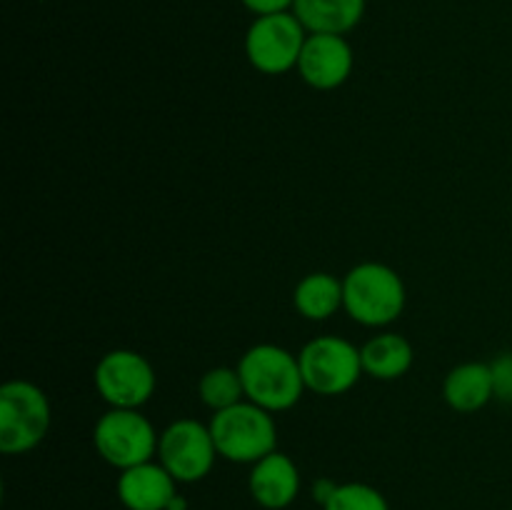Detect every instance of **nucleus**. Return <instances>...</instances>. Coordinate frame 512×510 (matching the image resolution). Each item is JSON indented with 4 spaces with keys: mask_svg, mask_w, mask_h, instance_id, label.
<instances>
[{
    "mask_svg": "<svg viewBox=\"0 0 512 510\" xmlns=\"http://www.w3.org/2000/svg\"><path fill=\"white\" fill-rule=\"evenodd\" d=\"M255 18L260 15H275V13H290L295 0H240Z\"/></svg>",
    "mask_w": 512,
    "mask_h": 510,
    "instance_id": "20",
    "label": "nucleus"
},
{
    "mask_svg": "<svg viewBox=\"0 0 512 510\" xmlns=\"http://www.w3.org/2000/svg\"><path fill=\"white\" fill-rule=\"evenodd\" d=\"M250 495L265 510H283L293 505L300 493V470L290 455L275 453L265 455L253 465L248 478Z\"/></svg>",
    "mask_w": 512,
    "mask_h": 510,
    "instance_id": "12",
    "label": "nucleus"
},
{
    "mask_svg": "<svg viewBox=\"0 0 512 510\" xmlns=\"http://www.w3.org/2000/svg\"><path fill=\"white\" fill-rule=\"evenodd\" d=\"M408 293L390 265L360 263L343 278V310L365 328H385L403 315Z\"/></svg>",
    "mask_w": 512,
    "mask_h": 510,
    "instance_id": "2",
    "label": "nucleus"
},
{
    "mask_svg": "<svg viewBox=\"0 0 512 510\" xmlns=\"http://www.w3.org/2000/svg\"><path fill=\"white\" fill-rule=\"evenodd\" d=\"M365 0H295L293 13L308 33L345 35L360 25Z\"/></svg>",
    "mask_w": 512,
    "mask_h": 510,
    "instance_id": "14",
    "label": "nucleus"
},
{
    "mask_svg": "<svg viewBox=\"0 0 512 510\" xmlns=\"http://www.w3.org/2000/svg\"><path fill=\"white\" fill-rule=\"evenodd\" d=\"M303 370L305 388L313 393L333 398L345 395L358 385L363 375V358L360 348L338 335H320L303 345L298 355Z\"/></svg>",
    "mask_w": 512,
    "mask_h": 510,
    "instance_id": "6",
    "label": "nucleus"
},
{
    "mask_svg": "<svg viewBox=\"0 0 512 510\" xmlns=\"http://www.w3.org/2000/svg\"><path fill=\"white\" fill-rule=\"evenodd\" d=\"M305 40H308V30L295 18L293 10L260 15L245 33V55L258 73L283 75L298 68Z\"/></svg>",
    "mask_w": 512,
    "mask_h": 510,
    "instance_id": "7",
    "label": "nucleus"
},
{
    "mask_svg": "<svg viewBox=\"0 0 512 510\" xmlns=\"http://www.w3.org/2000/svg\"><path fill=\"white\" fill-rule=\"evenodd\" d=\"M323 510H390L388 500L378 488L368 483H343Z\"/></svg>",
    "mask_w": 512,
    "mask_h": 510,
    "instance_id": "18",
    "label": "nucleus"
},
{
    "mask_svg": "<svg viewBox=\"0 0 512 510\" xmlns=\"http://www.w3.org/2000/svg\"><path fill=\"white\" fill-rule=\"evenodd\" d=\"M208 425L218 455L230 463L255 465L278 450V425L273 413L250 400L218 410Z\"/></svg>",
    "mask_w": 512,
    "mask_h": 510,
    "instance_id": "3",
    "label": "nucleus"
},
{
    "mask_svg": "<svg viewBox=\"0 0 512 510\" xmlns=\"http://www.w3.org/2000/svg\"><path fill=\"white\" fill-rule=\"evenodd\" d=\"M160 435L140 410L110 408L93 428V445L100 458L118 470L158 458Z\"/></svg>",
    "mask_w": 512,
    "mask_h": 510,
    "instance_id": "5",
    "label": "nucleus"
},
{
    "mask_svg": "<svg viewBox=\"0 0 512 510\" xmlns=\"http://www.w3.org/2000/svg\"><path fill=\"white\" fill-rule=\"evenodd\" d=\"M198 395L213 413L245 400L243 380H240L238 368H225V365L210 368L208 373L200 378Z\"/></svg>",
    "mask_w": 512,
    "mask_h": 510,
    "instance_id": "17",
    "label": "nucleus"
},
{
    "mask_svg": "<svg viewBox=\"0 0 512 510\" xmlns=\"http://www.w3.org/2000/svg\"><path fill=\"white\" fill-rule=\"evenodd\" d=\"M168 510H185V498L175 495V500H173V503H170Z\"/></svg>",
    "mask_w": 512,
    "mask_h": 510,
    "instance_id": "22",
    "label": "nucleus"
},
{
    "mask_svg": "<svg viewBox=\"0 0 512 510\" xmlns=\"http://www.w3.org/2000/svg\"><path fill=\"white\" fill-rule=\"evenodd\" d=\"M238 373L243 380L245 400L273 415L295 408L308 390L298 355L275 343H260L245 350Z\"/></svg>",
    "mask_w": 512,
    "mask_h": 510,
    "instance_id": "1",
    "label": "nucleus"
},
{
    "mask_svg": "<svg viewBox=\"0 0 512 510\" xmlns=\"http://www.w3.org/2000/svg\"><path fill=\"white\" fill-rule=\"evenodd\" d=\"M493 370V385H495V398L503 403H512V353H503L490 363Z\"/></svg>",
    "mask_w": 512,
    "mask_h": 510,
    "instance_id": "19",
    "label": "nucleus"
},
{
    "mask_svg": "<svg viewBox=\"0 0 512 510\" xmlns=\"http://www.w3.org/2000/svg\"><path fill=\"white\" fill-rule=\"evenodd\" d=\"M50 430V400L30 380H8L0 388V450L23 455L38 448Z\"/></svg>",
    "mask_w": 512,
    "mask_h": 510,
    "instance_id": "4",
    "label": "nucleus"
},
{
    "mask_svg": "<svg viewBox=\"0 0 512 510\" xmlns=\"http://www.w3.org/2000/svg\"><path fill=\"white\" fill-rule=\"evenodd\" d=\"M175 495L178 480L155 460L120 470L118 498L128 510H168Z\"/></svg>",
    "mask_w": 512,
    "mask_h": 510,
    "instance_id": "11",
    "label": "nucleus"
},
{
    "mask_svg": "<svg viewBox=\"0 0 512 510\" xmlns=\"http://www.w3.org/2000/svg\"><path fill=\"white\" fill-rule=\"evenodd\" d=\"M218 448H215L210 425L195 418L173 420L160 433L158 463L178 483H198L213 470Z\"/></svg>",
    "mask_w": 512,
    "mask_h": 510,
    "instance_id": "9",
    "label": "nucleus"
},
{
    "mask_svg": "<svg viewBox=\"0 0 512 510\" xmlns=\"http://www.w3.org/2000/svg\"><path fill=\"white\" fill-rule=\"evenodd\" d=\"M443 398L458 413H475L485 408L495 398L490 363L470 360V363L455 365L443 380Z\"/></svg>",
    "mask_w": 512,
    "mask_h": 510,
    "instance_id": "13",
    "label": "nucleus"
},
{
    "mask_svg": "<svg viewBox=\"0 0 512 510\" xmlns=\"http://www.w3.org/2000/svg\"><path fill=\"white\" fill-rule=\"evenodd\" d=\"M363 373L375 380H398L413 368V345L400 333H380L360 348Z\"/></svg>",
    "mask_w": 512,
    "mask_h": 510,
    "instance_id": "15",
    "label": "nucleus"
},
{
    "mask_svg": "<svg viewBox=\"0 0 512 510\" xmlns=\"http://www.w3.org/2000/svg\"><path fill=\"white\" fill-rule=\"evenodd\" d=\"M95 390L110 408L140 410L155 393V370L138 350L118 348L98 360L93 373Z\"/></svg>",
    "mask_w": 512,
    "mask_h": 510,
    "instance_id": "8",
    "label": "nucleus"
},
{
    "mask_svg": "<svg viewBox=\"0 0 512 510\" xmlns=\"http://www.w3.org/2000/svg\"><path fill=\"white\" fill-rule=\"evenodd\" d=\"M353 68L355 55L345 35L308 33L295 70L310 88L335 90L348 83Z\"/></svg>",
    "mask_w": 512,
    "mask_h": 510,
    "instance_id": "10",
    "label": "nucleus"
},
{
    "mask_svg": "<svg viewBox=\"0 0 512 510\" xmlns=\"http://www.w3.org/2000/svg\"><path fill=\"white\" fill-rule=\"evenodd\" d=\"M293 305L305 320H328L343 308V280L330 273H310L295 285Z\"/></svg>",
    "mask_w": 512,
    "mask_h": 510,
    "instance_id": "16",
    "label": "nucleus"
},
{
    "mask_svg": "<svg viewBox=\"0 0 512 510\" xmlns=\"http://www.w3.org/2000/svg\"><path fill=\"white\" fill-rule=\"evenodd\" d=\"M335 490H338V483H335V480H330V478L315 480V483H313V500H315V503L325 505L330 498H333Z\"/></svg>",
    "mask_w": 512,
    "mask_h": 510,
    "instance_id": "21",
    "label": "nucleus"
}]
</instances>
